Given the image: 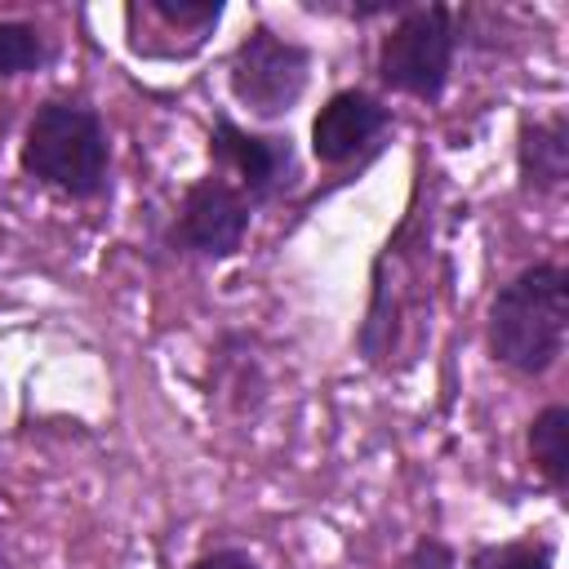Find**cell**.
I'll use <instances>...</instances> for the list:
<instances>
[{
  "mask_svg": "<svg viewBox=\"0 0 569 569\" xmlns=\"http://www.w3.org/2000/svg\"><path fill=\"white\" fill-rule=\"evenodd\" d=\"M569 276L556 262H533L511 276L489 307V347L516 373H547L565 351Z\"/></svg>",
  "mask_w": 569,
  "mask_h": 569,
  "instance_id": "6da1fadb",
  "label": "cell"
},
{
  "mask_svg": "<svg viewBox=\"0 0 569 569\" xmlns=\"http://www.w3.org/2000/svg\"><path fill=\"white\" fill-rule=\"evenodd\" d=\"M22 169L44 187L89 200L107 182V133L89 107L44 102L22 138Z\"/></svg>",
  "mask_w": 569,
  "mask_h": 569,
  "instance_id": "7a4b0ae2",
  "label": "cell"
},
{
  "mask_svg": "<svg viewBox=\"0 0 569 569\" xmlns=\"http://www.w3.org/2000/svg\"><path fill=\"white\" fill-rule=\"evenodd\" d=\"M453 67V13L445 4L409 9L382 40L378 71L391 89L413 98H436Z\"/></svg>",
  "mask_w": 569,
  "mask_h": 569,
  "instance_id": "3957f363",
  "label": "cell"
},
{
  "mask_svg": "<svg viewBox=\"0 0 569 569\" xmlns=\"http://www.w3.org/2000/svg\"><path fill=\"white\" fill-rule=\"evenodd\" d=\"M311 58L302 44L276 36L271 27H253L249 40H240L231 58V93L253 111V116H284L302 89H307Z\"/></svg>",
  "mask_w": 569,
  "mask_h": 569,
  "instance_id": "277c9868",
  "label": "cell"
},
{
  "mask_svg": "<svg viewBox=\"0 0 569 569\" xmlns=\"http://www.w3.org/2000/svg\"><path fill=\"white\" fill-rule=\"evenodd\" d=\"M249 231V200L236 191V182L227 178H200L187 200H182V213H178V240L191 249V253H204V258H227L240 249Z\"/></svg>",
  "mask_w": 569,
  "mask_h": 569,
  "instance_id": "5b68a950",
  "label": "cell"
},
{
  "mask_svg": "<svg viewBox=\"0 0 569 569\" xmlns=\"http://www.w3.org/2000/svg\"><path fill=\"white\" fill-rule=\"evenodd\" d=\"M213 160L236 173V191L244 200L276 196L293 173V151H289L284 138L244 133L231 120H218V129H213Z\"/></svg>",
  "mask_w": 569,
  "mask_h": 569,
  "instance_id": "8992f818",
  "label": "cell"
},
{
  "mask_svg": "<svg viewBox=\"0 0 569 569\" xmlns=\"http://www.w3.org/2000/svg\"><path fill=\"white\" fill-rule=\"evenodd\" d=\"M382 129H387V107L373 102L360 89H342V93H333L316 111V120H311V151H316L320 164H347Z\"/></svg>",
  "mask_w": 569,
  "mask_h": 569,
  "instance_id": "52a82bcc",
  "label": "cell"
},
{
  "mask_svg": "<svg viewBox=\"0 0 569 569\" xmlns=\"http://www.w3.org/2000/svg\"><path fill=\"white\" fill-rule=\"evenodd\" d=\"M520 178L533 191H560L569 178V124L547 116L520 129Z\"/></svg>",
  "mask_w": 569,
  "mask_h": 569,
  "instance_id": "ba28073f",
  "label": "cell"
},
{
  "mask_svg": "<svg viewBox=\"0 0 569 569\" xmlns=\"http://www.w3.org/2000/svg\"><path fill=\"white\" fill-rule=\"evenodd\" d=\"M529 453L533 467L547 476L551 489L569 485V409L565 405H547L533 427H529Z\"/></svg>",
  "mask_w": 569,
  "mask_h": 569,
  "instance_id": "9c48e42d",
  "label": "cell"
},
{
  "mask_svg": "<svg viewBox=\"0 0 569 569\" xmlns=\"http://www.w3.org/2000/svg\"><path fill=\"white\" fill-rule=\"evenodd\" d=\"M44 62V40L31 22H0V80L36 71Z\"/></svg>",
  "mask_w": 569,
  "mask_h": 569,
  "instance_id": "30bf717a",
  "label": "cell"
},
{
  "mask_svg": "<svg viewBox=\"0 0 569 569\" xmlns=\"http://www.w3.org/2000/svg\"><path fill=\"white\" fill-rule=\"evenodd\" d=\"M467 569H551V547L547 542H498V547H480Z\"/></svg>",
  "mask_w": 569,
  "mask_h": 569,
  "instance_id": "8fae6325",
  "label": "cell"
},
{
  "mask_svg": "<svg viewBox=\"0 0 569 569\" xmlns=\"http://www.w3.org/2000/svg\"><path fill=\"white\" fill-rule=\"evenodd\" d=\"M147 13L160 18V22H169V27L209 31V27L222 18V4H218V0H209V4H191V0H151Z\"/></svg>",
  "mask_w": 569,
  "mask_h": 569,
  "instance_id": "7c38bea8",
  "label": "cell"
},
{
  "mask_svg": "<svg viewBox=\"0 0 569 569\" xmlns=\"http://www.w3.org/2000/svg\"><path fill=\"white\" fill-rule=\"evenodd\" d=\"M413 569H453V551H449L445 542L427 538V542H418V551H413Z\"/></svg>",
  "mask_w": 569,
  "mask_h": 569,
  "instance_id": "4fadbf2b",
  "label": "cell"
},
{
  "mask_svg": "<svg viewBox=\"0 0 569 569\" xmlns=\"http://www.w3.org/2000/svg\"><path fill=\"white\" fill-rule=\"evenodd\" d=\"M196 569H262L249 551H236V547H222V551H209Z\"/></svg>",
  "mask_w": 569,
  "mask_h": 569,
  "instance_id": "5bb4252c",
  "label": "cell"
},
{
  "mask_svg": "<svg viewBox=\"0 0 569 569\" xmlns=\"http://www.w3.org/2000/svg\"><path fill=\"white\" fill-rule=\"evenodd\" d=\"M0 569H9V560H4V556H0Z\"/></svg>",
  "mask_w": 569,
  "mask_h": 569,
  "instance_id": "9a60e30c",
  "label": "cell"
}]
</instances>
